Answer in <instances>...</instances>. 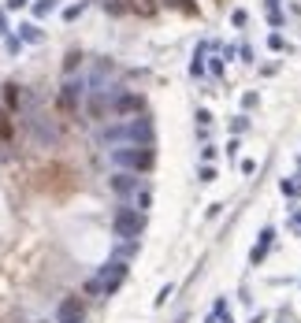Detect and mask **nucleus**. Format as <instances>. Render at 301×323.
Instances as JSON below:
<instances>
[{
  "label": "nucleus",
  "mask_w": 301,
  "mask_h": 323,
  "mask_svg": "<svg viewBox=\"0 0 301 323\" xmlns=\"http://www.w3.org/2000/svg\"><path fill=\"white\" fill-rule=\"evenodd\" d=\"M4 104H8V112H19V108H23V85L8 82V85H4Z\"/></svg>",
  "instance_id": "nucleus-10"
},
{
  "label": "nucleus",
  "mask_w": 301,
  "mask_h": 323,
  "mask_svg": "<svg viewBox=\"0 0 301 323\" xmlns=\"http://www.w3.org/2000/svg\"><path fill=\"white\" fill-rule=\"evenodd\" d=\"M105 145H153V123L145 116H127L119 123H108L101 130Z\"/></svg>",
  "instance_id": "nucleus-1"
},
{
  "label": "nucleus",
  "mask_w": 301,
  "mask_h": 323,
  "mask_svg": "<svg viewBox=\"0 0 301 323\" xmlns=\"http://www.w3.org/2000/svg\"><path fill=\"white\" fill-rule=\"evenodd\" d=\"M86 100V82L82 78H67L60 89V108L63 112H78V104Z\"/></svg>",
  "instance_id": "nucleus-5"
},
{
  "label": "nucleus",
  "mask_w": 301,
  "mask_h": 323,
  "mask_svg": "<svg viewBox=\"0 0 301 323\" xmlns=\"http://www.w3.org/2000/svg\"><path fill=\"white\" fill-rule=\"evenodd\" d=\"M112 167H119V171H134V175H142V171H149L156 164V153L149 145H112Z\"/></svg>",
  "instance_id": "nucleus-2"
},
{
  "label": "nucleus",
  "mask_w": 301,
  "mask_h": 323,
  "mask_svg": "<svg viewBox=\"0 0 301 323\" xmlns=\"http://www.w3.org/2000/svg\"><path fill=\"white\" fill-rule=\"evenodd\" d=\"M197 178H201V182H216V167H212V164H205V167H201V175H197Z\"/></svg>",
  "instance_id": "nucleus-18"
},
{
  "label": "nucleus",
  "mask_w": 301,
  "mask_h": 323,
  "mask_svg": "<svg viewBox=\"0 0 301 323\" xmlns=\"http://www.w3.org/2000/svg\"><path fill=\"white\" fill-rule=\"evenodd\" d=\"M0 37H8V19H4V12H0Z\"/></svg>",
  "instance_id": "nucleus-28"
},
{
  "label": "nucleus",
  "mask_w": 301,
  "mask_h": 323,
  "mask_svg": "<svg viewBox=\"0 0 301 323\" xmlns=\"http://www.w3.org/2000/svg\"><path fill=\"white\" fill-rule=\"evenodd\" d=\"M201 160H205V164H212V160H216V149L205 145V149H201Z\"/></svg>",
  "instance_id": "nucleus-22"
},
{
  "label": "nucleus",
  "mask_w": 301,
  "mask_h": 323,
  "mask_svg": "<svg viewBox=\"0 0 301 323\" xmlns=\"http://www.w3.org/2000/svg\"><path fill=\"white\" fill-rule=\"evenodd\" d=\"M268 49H271V52H283V49H286L283 34H271V37H268Z\"/></svg>",
  "instance_id": "nucleus-16"
},
{
  "label": "nucleus",
  "mask_w": 301,
  "mask_h": 323,
  "mask_svg": "<svg viewBox=\"0 0 301 323\" xmlns=\"http://www.w3.org/2000/svg\"><path fill=\"white\" fill-rule=\"evenodd\" d=\"M41 30H37V26L34 23H26V26H19V41H23V45H37V41H41Z\"/></svg>",
  "instance_id": "nucleus-11"
},
{
  "label": "nucleus",
  "mask_w": 301,
  "mask_h": 323,
  "mask_svg": "<svg viewBox=\"0 0 301 323\" xmlns=\"http://www.w3.org/2000/svg\"><path fill=\"white\" fill-rule=\"evenodd\" d=\"M190 74H193V78H201V74H205V63H201V52L193 56V63H190Z\"/></svg>",
  "instance_id": "nucleus-17"
},
{
  "label": "nucleus",
  "mask_w": 301,
  "mask_h": 323,
  "mask_svg": "<svg viewBox=\"0 0 301 323\" xmlns=\"http://www.w3.org/2000/svg\"><path fill=\"white\" fill-rule=\"evenodd\" d=\"M271 242H275V231H271V227H268V231H264V234H260V242H257V245H253V253H249V260H253V264H260V260H264V256H268V249H271Z\"/></svg>",
  "instance_id": "nucleus-9"
},
{
  "label": "nucleus",
  "mask_w": 301,
  "mask_h": 323,
  "mask_svg": "<svg viewBox=\"0 0 301 323\" xmlns=\"http://www.w3.org/2000/svg\"><path fill=\"white\" fill-rule=\"evenodd\" d=\"M294 227H301V212H294Z\"/></svg>",
  "instance_id": "nucleus-29"
},
{
  "label": "nucleus",
  "mask_w": 301,
  "mask_h": 323,
  "mask_svg": "<svg viewBox=\"0 0 301 323\" xmlns=\"http://www.w3.org/2000/svg\"><path fill=\"white\" fill-rule=\"evenodd\" d=\"M171 293H175V286H164V290H160V297H156V305H164V301L171 297Z\"/></svg>",
  "instance_id": "nucleus-24"
},
{
  "label": "nucleus",
  "mask_w": 301,
  "mask_h": 323,
  "mask_svg": "<svg viewBox=\"0 0 301 323\" xmlns=\"http://www.w3.org/2000/svg\"><path fill=\"white\" fill-rule=\"evenodd\" d=\"M279 323H290V319H286V316H283V319H279Z\"/></svg>",
  "instance_id": "nucleus-30"
},
{
  "label": "nucleus",
  "mask_w": 301,
  "mask_h": 323,
  "mask_svg": "<svg viewBox=\"0 0 301 323\" xmlns=\"http://www.w3.org/2000/svg\"><path fill=\"white\" fill-rule=\"evenodd\" d=\"M216 323H234L231 319V312H227V305H223V301H216V316H212Z\"/></svg>",
  "instance_id": "nucleus-13"
},
{
  "label": "nucleus",
  "mask_w": 301,
  "mask_h": 323,
  "mask_svg": "<svg viewBox=\"0 0 301 323\" xmlns=\"http://www.w3.org/2000/svg\"><path fill=\"white\" fill-rule=\"evenodd\" d=\"M123 279H127V264L123 260H108L105 264V268H101V275H97V279H89V293H105V297H108V293H116L119 286H123Z\"/></svg>",
  "instance_id": "nucleus-3"
},
{
  "label": "nucleus",
  "mask_w": 301,
  "mask_h": 323,
  "mask_svg": "<svg viewBox=\"0 0 301 323\" xmlns=\"http://www.w3.org/2000/svg\"><path fill=\"white\" fill-rule=\"evenodd\" d=\"M112 231H116V238H138L145 231V220H142L138 208H119L112 216Z\"/></svg>",
  "instance_id": "nucleus-4"
},
{
  "label": "nucleus",
  "mask_w": 301,
  "mask_h": 323,
  "mask_svg": "<svg viewBox=\"0 0 301 323\" xmlns=\"http://www.w3.org/2000/svg\"><path fill=\"white\" fill-rule=\"evenodd\" d=\"M4 41H8V52H19V49H23V41H19V37H4Z\"/></svg>",
  "instance_id": "nucleus-23"
},
{
  "label": "nucleus",
  "mask_w": 301,
  "mask_h": 323,
  "mask_svg": "<svg viewBox=\"0 0 301 323\" xmlns=\"http://www.w3.org/2000/svg\"><path fill=\"white\" fill-rule=\"evenodd\" d=\"M138 189H142V178H138L134 171H116V178H112V193H119V197H134Z\"/></svg>",
  "instance_id": "nucleus-7"
},
{
  "label": "nucleus",
  "mask_w": 301,
  "mask_h": 323,
  "mask_svg": "<svg viewBox=\"0 0 301 323\" xmlns=\"http://www.w3.org/2000/svg\"><path fill=\"white\" fill-rule=\"evenodd\" d=\"M82 8H86V4H74V8H67V12H63V19H67V23H71V19H78V15H82Z\"/></svg>",
  "instance_id": "nucleus-21"
},
{
  "label": "nucleus",
  "mask_w": 301,
  "mask_h": 323,
  "mask_svg": "<svg viewBox=\"0 0 301 323\" xmlns=\"http://www.w3.org/2000/svg\"><path fill=\"white\" fill-rule=\"evenodd\" d=\"M78 60H82V52H78V49H71V52H67V60H63V71L71 74L74 67H78Z\"/></svg>",
  "instance_id": "nucleus-14"
},
{
  "label": "nucleus",
  "mask_w": 301,
  "mask_h": 323,
  "mask_svg": "<svg viewBox=\"0 0 301 323\" xmlns=\"http://www.w3.org/2000/svg\"><path fill=\"white\" fill-rule=\"evenodd\" d=\"M56 319H60V323H82V301L78 297H63Z\"/></svg>",
  "instance_id": "nucleus-8"
},
{
  "label": "nucleus",
  "mask_w": 301,
  "mask_h": 323,
  "mask_svg": "<svg viewBox=\"0 0 301 323\" xmlns=\"http://www.w3.org/2000/svg\"><path fill=\"white\" fill-rule=\"evenodd\" d=\"M49 12H56V0H37V4H34V15L37 19H45Z\"/></svg>",
  "instance_id": "nucleus-12"
},
{
  "label": "nucleus",
  "mask_w": 301,
  "mask_h": 323,
  "mask_svg": "<svg viewBox=\"0 0 301 323\" xmlns=\"http://www.w3.org/2000/svg\"><path fill=\"white\" fill-rule=\"evenodd\" d=\"M30 130H34V138L41 141V145H56V141H60V127H56L52 119H45V116H34Z\"/></svg>",
  "instance_id": "nucleus-6"
},
{
  "label": "nucleus",
  "mask_w": 301,
  "mask_h": 323,
  "mask_svg": "<svg viewBox=\"0 0 301 323\" xmlns=\"http://www.w3.org/2000/svg\"><path fill=\"white\" fill-rule=\"evenodd\" d=\"M238 56H242L246 63H253V49H249V45H242V49H238Z\"/></svg>",
  "instance_id": "nucleus-26"
},
{
  "label": "nucleus",
  "mask_w": 301,
  "mask_h": 323,
  "mask_svg": "<svg viewBox=\"0 0 301 323\" xmlns=\"http://www.w3.org/2000/svg\"><path fill=\"white\" fill-rule=\"evenodd\" d=\"M209 123H212V112H209V108H201V112H197V127L205 130V127H209Z\"/></svg>",
  "instance_id": "nucleus-19"
},
{
  "label": "nucleus",
  "mask_w": 301,
  "mask_h": 323,
  "mask_svg": "<svg viewBox=\"0 0 301 323\" xmlns=\"http://www.w3.org/2000/svg\"><path fill=\"white\" fill-rule=\"evenodd\" d=\"M30 0H8V12H19V8H26Z\"/></svg>",
  "instance_id": "nucleus-27"
},
{
  "label": "nucleus",
  "mask_w": 301,
  "mask_h": 323,
  "mask_svg": "<svg viewBox=\"0 0 301 323\" xmlns=\"http://www.w3.org/2000/svg\"><path fill=\"white\" fill-rule=\"evenodd\" d=\"M283 193H286V197H297V193H301V178H290V182L283 178Z\"/></svg>",
  "instance_id": "nucleus-15"
},
{
  "label": "nucleus",
  "mask_w": 301,
  "mask_h": 323,
  "mask_svg": "<svg viewBox=\"0 0 301 323\" xmlns=\"http://www.w3.org/2000/svg\"><path fill=\"white\" fill-rule=\"evenodd\" d=\"M130 8H134V12H142V15H149V12H153V4H149V0H134Z\"/></svg>",
  "instance_id": "nucleus-20"
},
{
  "label": "nucleus",
  "mask_w": 301,
  "mask_h": 323,
  "mask_svg": "<svg viewBox=\"0 0 301 323\" xmlns=\"http://www.w3.org/2000/svg\"><path fill=\"white\" fill-rule=\"evenodd\" d=\"M246 19H249L246 12H234V15H231V23H234V26H246Z\"/></svg>",
  "instance_id": "nucleus-25"
}]
</instances>
